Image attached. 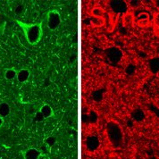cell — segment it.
Wrapping results in <instances>:
<instances>
[{"instance_id":"cell-27","label":"cell","mask_w":159,"mask_h":159,"mask_svg":"<svg viewBox=\"0 0 159 159\" xmlns=\"http://www.w3.org/2000/svg\"><path fill=\"white\" fill-rule=\"evenodd\" d=\"M81 122L83 123H89V115L87 114H82V116H81Z\"/></svg>"},{"instance_id":"cell-25","label":"cell","mask_w":159,"mask_h":159,"mask_svg":"<svg viewBox=\"0 0 159 159\" xmlns=\"http://www.w3.org/2000/svg\"><path fill=\"white\" fill-rule=\"evenodd\" d=\"M148 18L149 17H148V15L147 13H141L138 16V21H139V20H148Z\"/></svg>"},{"instance_id":"cell-22","label":"cell","mask_w":159,"mask_h":159,"mask_svg":"<svg viewBox=\"0 0 159 159\" xmlns=\"http://www.w3.org/2000/svg\"><path fill=\"white\" fill-rule=\"evenodd\" d=\"M141 5V1L139 0H130V6L131 7H139Z\"/></svg>"},{"instance_id":"cell-6","label":"cell","mask_w":159,"mask_h":159,"mask_svg":"<svg viewBox=\"0 0 159 159\" xmlns=\"http://www.w3.org/2000/svg\"><path fill=\"white\" fill-rule=\"evenodd\" d=\"M86 144H87L88 149L89 151H95L98 149L99 146V139L97 136H89L87 138Z\"/></svg>"},{"instance_id":"cell-18","label":"cell","mask_w":159,"mask_h":159,"mask_svg":"<svg viewBox=\"0 0 159 159\" xmlns=\"http://www.w3.org/2000/svg\"><path fill=\"white\" fill-rule=\"evenodd\" d=\"M24 11H25V7H24V6L22 5V4H19V5H17L15 8V15H22L23 13H24Z\"/></svg>"},{"instance_id":"cell-1","label":"cell","mask_w":159,"mask_h":159,"mask_svg":"<svg viewBox=\"0 0 159 159\" xmlns=\"http://www.w3.org/2000/svg\"><path fill=\"white\" fill-rule=\"evenodd\" d=\"M20 27L22 28L24 33L27 42L35 46L39 43L42 37V26L40 23H24L18 22Z\"/></svg>"},{"instance_id":"cell-15","label":"cell","mask_w":159,"mask_h":159,"mask_svg":"<svg viewBox=\"0 0 159 159\" xmlns=\"http://www.w3.org/2000/svg\"><path fill=\"white\" fill-rule=\"evenodd\" d=\"M90 22H91V23H92L94 26H102V25H104V23H105L104 18H97V17L91 18Z\"/></svg>"},{"instance_id":"cell-9","label":"cell","mask_w":159,"mask_h":159,"mask_svg":"<svg viewBox=\"0 0 159 159\" xmlns=\"http://www.w3.org/2000/svg\"><path fill=\"white\" fill-rule=\"evenodd\" d=\"M11 113V107L6 102H2L0 103V117L5 118L7 117Z\"/></svg>"},{"instance_id":"cell-23","label":"cell","mask_w":159,"mask_h":159,"mask_svg":"<svg viewBox=\"0 0 159 159\" xmlns=\"http://www.w3.org/2000/svg\"><path fill=\"white\" fill-rule=\"evenodd\" d=\"M125 72H126V73L127 74H132L133 72H135V66L132 65H128L127 67H126V69H125Z\"/></svg>"},{"instance_id":"cell-10","label":"cell","mask_w":159,"mask_h":159,"mask_svg":"<svg viewBox=\"0 0 159 159\" xmlns=\"http://www.w3.org/2000/svg\"><path fill=\"white\" fill-rule=\"evenodd\" d=\"M148 65L152 73H157L159 72V57H154L150 59Z\"/></svg>"},{"instance_id":"cell-17","label":"cell","mask_w":159,"mask_h":159,"mask_svg":"<svg viewBox=\"0 0 159 159\" xmlns=\"http://www.w3.org/2000/svg\"><path fill=\"white\" fill-rule=\"evenodd\" d=\"M89 123H96L98 120V116L97 114V112L95 111H90L89 115Z\"/></svg>"},{"instance_id":"cell-4","label":"cell","mask_w":159,"mask_h":159,"mask_svg":"<svg viewBox=\"0 0 159 159\" xmlns=\"http://www.w3.org/2000/svg\"><path fill=\"white\" fill-rule=\"evenodd\" d=\"M107 57L113 64H117L123 57V52L118 48H111L107 50Z\"/></svg>"},{"instance_id":"cell-14","label":"cell","mask_w":159,"mask_h":159,"mask_svg":"<svg viewBox=\"0 0 159 159\" xmlns=\"http://www.w3.org/2000/svg\"><path fill=\"white\" fill-rule=\"evenodd\" d=\"M92 15L97 18H103L105 15V11L101 7H95L92 9Z\"/></svg>"},{"instance_id":"cell-11","label":"cell","mask_w":159,"mask_h":159,"mask_svg":"<svg viewBox=\"0 0 159 159\" xmlns=\"http://www.w3.org/2000/svg\"><path fill=\"white\" fill-rule=\"evenodd\" d=\"M40 113L42 114L45 117V119L47 118H49L51 116H53V109L49 105H43L41 107H40Z\"/></svg>"},{"instance_id":"cell-12","label":"cell","mask_w":159,"mask_h":159,"mask_svg":"<svg viewBox=\"0 0 159 159\" xmlns=\"http://www.w3.org/2000/svg\"><path fill=\"white\" fill-rule=\"evenodd\" d=\"M132 118L136 122H142L145 118L144 112L141 109H136L132 113Z\"/></svg>"},{"instance_id":"cell-31","label":"cell","mask_w":159,"mask_h":159,"mask_svg":"<svg viewBox=\"0 0 159 159\" xmlns=\"http://www.w3.org/2000/svg\"><path fill=\"white\" fill-rule=\"evenodd\" d=\"M151 159H156V158H155V157H153V158H151Z\"/></svg>"},{"instance_id":"cell-20","label":"cell","mask_w":159,"mask_h":159,"mask_svg":"<svg viewBox=\"0 0 159 159\" xmlns=\"http://www.w3.org/2000/svg\"><path fill=\"white\" fill-rule=\"evenodd\" d=\"M44 120H45V117H44L43 115L40 113V111L36 112V114L34 115V121L37 122V123H41V122H43Z\"/></svg>"},{"instance_id":"cell-21","label":"cell","mask_w":159,"mask_h":159,"mask_svg":"<svg viewBox=\"0 0 159 159\" xmlns=\"http://www.w3.org/2000/svg\"><path fill=\"white\" fill-rule=\"evenodd\" d=\"M132 21H133V16L130 15V14H126L123 17V22L126 25H129V24H131L132 23Z\"/></svg>"},{"instance_id":"cell-28","label":"cell","mask_w":159,"mask_h":159,"mask_svg":"<svg viewBox=\"0 0 159 159\" xmlns=\"http://www.w3.org/2000/svg\"><path fill=\"white\" fill-rule=\"evenodd\" d=\"M154 24L157 27H159V13H157L154 16Z\"/></svg>"},{"instance_id":"cell-3","label":"cell","mask_w":159,"mask_h":159,"mask_svg":"<svg viewBox=\"0 0 159 159\" xmlns=\"http://www.w3.org/2000/svg\"><path fill=\"white\" fill-rule=\"evenodd\" d=\"M47 24L50 30H56L61 24V15L57 10H51L48 13Z\"/></svg>"},{"instance_id":"cell-7","label":"cell","mask_w":159,"mask_h":159,"mask_svg":"<svg viewBox=\"0 0 159 159\" xmlns=\"http://www.w3.org/2000/svg\"><path fill=\"white\" fill-rule=\"evenodd\" d=\"M40 155H41V152L39 149L34 148H30L23 153V157L24 159H39Z\"/></svg>"},{"instance_id":"cell-8","label":"cell","mask_w":159,"mask_h":159,"mask_svg":"<svg viewBox=\"0 0 159 159\" xmlns=\"http://www.w3.org/2000/svg\"><path fill=\"white\" fill-rule=\"evenodd\" d=\"M30 76V72L28 69L26 68H22L21 70H19L17 72L16 75V80L20 82V83H25Z\"/></svg>"},{"instance_id":"cell-19","label":"cell","mask_w":159,"mask_h":159,"mask_svg":"<svg viewBox=\"0 0 159 159\" xmlns=\"http://www.w3.org/2000/svg\"><path fill=\"white\" fill-rule=\"evenodd\" d=\"M56 142H57V139L54 136H49V137L47 138L46 140H45V143L48 145V147H53L54 145L56 144Z\"/></svg>"},{"instance_id":"cell-24","label":"cell","mask_w":159,"mask_h":159,"mask_svg":"<svg viewBox=\"0 0 159 159\" xmlns=\"http://www.w3.org/2000/svg\"><path fill=\"white\" fill-rule=\"evenodd\" d=\"M26 112L29 115H35L36 114V110H35L33 106H28L27 108H26Z\"/></svg>"},{"instance_id":"cell-30","label":"cell","mask_w":159,"mask_h":159,"mask_svg":"<svg viewBox=\"0 0 159 159\" xmlns=\"http://www.w3.org/2000/svg\"><path fill=\"white\" fill-rule=\"evenodd\" d=\"M156 6L159 8V0H157V1H156Z\"/></svg>"},{"instance_id":"cell-29","label":"cell","mask_w":159,"mask_h":159,"mask_svg":"<svg viewBox=\"0 0 159 159\" xmlns=\"http://www.w3.org/2000/svg\"><path fill=\"white\" fill-rule=\"evenodd\" d=\"M3 124H4V118L0 117V128L3 126Z\"/></svg>"},{"instance_id":"cell-2","label":"cell","mask_w":159,"mask_h":159,"mask_svg":"<svg viewBox=\"0 0 159 159\" xmlns=\"http://www.w3.org/2000/svg\"><path fill=\"white\" fill-rule=\"evenodd\" d=\"M107 131L111 143L115 147H119L123 142V131L121 127L115 122L107 123Z\"/></svg>"},{"instance_id":"cell-16","label":"cell","mask_w":159,"mask_h":159,"mask_svg":"<svg viewBox=\"0 0 159 159\" xmlns=\"http://www.w3.org/2000/svg\"><path fill=\"white\" fill-rule=\"evenodd\" d=\"M92 98L94 99L95 101L99 102L103 99V93L101 90H96L92 93Z\"/></svg>"},{"instance_id":"cell-5","label":"cell","mask_w":159,"mask_h":159,"mask_svg":"<svg viewBox=\"0 0 159 159\" xmlns=\"http://www.w3.org/2000/svg\"><path fill=\"white\" fill-rule=\"evenodd\" d=\"M110 7L116 14H124L127 12V4L123 0H112L110 1Z\"/></svg>"},{"instance_id":"cell-13","label":"cell","mask_w":159,"mask_h":159,"mask_svg":"<svg viewBox=\"0 0 159 159\" xmlns=\"http://www.w3.org/2000/svg\"><path fill=\"white\" fill-rule=\"evenodd\" d=\"M16 75H17V71H15V69H12V68L7 69L4 73V77L7 80H12L15 79Z\"/></svg>"},{"instance_id":"cell-26","label":"cell","mask_w":159,"mask_h":159,"mask_svg":"<svg viewBox=\"0 0 159 159\" xmlns=\"http://www.w3.org/2000/svg\"><path fill=\"white\" fill-rule=\"evenodd\" d=\"M148 22H149V19L148 20H139V21H138V24L140 27H145L148 24Z\"/></svg>"}]
</instances>
